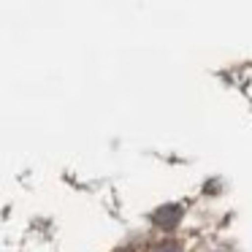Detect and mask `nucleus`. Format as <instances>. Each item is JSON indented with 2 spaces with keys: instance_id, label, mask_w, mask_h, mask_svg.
I'll use <instances>...</instances> for the list:
<instances>
[{
  "instance_id": "2",
  "label": "nucleus",
  "mask_w": 252,
  "mask_h": 252,
  "mask_svg": "<svg viewBox=\"0 0 252 252\" xmlns=\"http://www.w3.org/2000/svg\"><path fill=\"white\" fill-rule=\"evenodd\" d=\"M158 252H182V244L174 239H168V241H163V244H158Z\"/></svg>"
},
{
  "instance_id": "1",
  "label": "nucleus",
  "mask_w": 252,
  "mask_h": 252,
  "mask_svg": "<svg viewBox=\"0 0 252 252\" xmlns=\"http://www.w3.org/2000/svg\"><path fill=\"white\" fill-rule=\"evenodd\" d=\"M155 225L158 228H163V230H174L176 225H179V220H182V209L179 206H163V209H158L155 212Z\"/></svg>"
}]
</instances>
